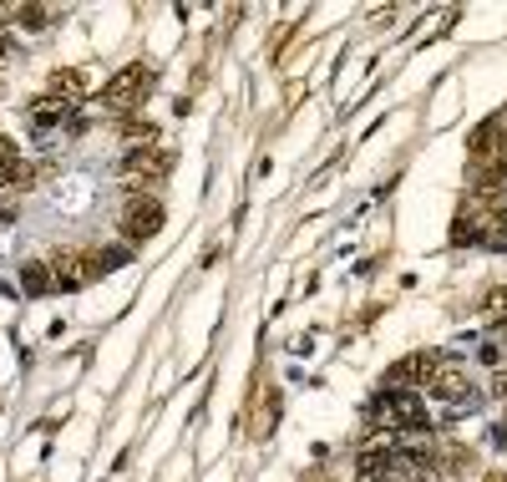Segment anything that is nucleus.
<instances>
[{"label": "nucleus", "mask_w": 507, "mask_h": 482, "mask_svg": "<svg viewBox=\"0 0 507 482\" xmlns=\"http://www.w3.org/2000/svg\"><path fill=\"white\" fill-rule=\"evenodd\" d=\"M15 183H31V168H25V158L15 152L11 138H0V193L15 188Z\"/></svg>", "instance_id": "9d476101"}, {"label": "nucleus", "mask_w": 507, "mask_h": 482, "mask_svg": "<svg viewBox=\"0 0 507 482\" xmlns=\"http://www.w3.org/2000/svg\"><path fill=\"white\" fill-rule=\"evenodd\" d=\"M46 265H51V275H56V284H66V290H87V284H97V279L117 265V254L91 249V244H66V249L51 254Z\"/></svg>", "instance_id": "f257e3e1"}, {"label": "nucleus", "mask_w": 507, "mask_h": 482, "mask_svg": "<svg viewBox=\"0 0 507 482\" xmlns=\"http://www.w3.org/2000/svg\"><path fill=\"white\" fill-rule=\"evenodd\" d=\"M446 361L436 351H411L401 355L391 366V386H406V391H431V381H436V371H442Z\"/></svg>", "instance_id": "423d86ee"}, {"label": "nucleus", "mask_w": 507, "mask_h": 482, "mask_svg": "<svg viewBox=\"0 0 507 482\" xmlns=\"http://www.w3.org/2000/svg\"><path fill=\"white\" fill-rule=\"evenodd\" d=\"M370 417L386 431H421L426 427V406L416 401V391H380L370 401Z\"/></svg>", "instance_id": "7ed1b4c3"}, {"label": "nucleus", "mask_w": 507, "mask_h": 482, "mask_svg": "<svg viewBox=\"0 0 507 482\" xmlns=\"http://www.w3.org/2000/svg\"><path fill=\"white\" fill-rule=\"evenodd\" d=\"M493 442H497V447H507V421L497 427V437H493Z\"/></svg>", "instance_id": "f3484780"}, {"label": "nucleus", "mask_w": 507, "mask_h": 482, "mask_svg": "<svg viewBox=\"0 0 507 482\" xmlns=\"http://www.w3.org/2000/svg\"><path fill=\"white\" fill-rule=\"evenodd\" d=\"M497 315H507V284L487 290V300H482V320H497Z\"/></svg>", "instance_id": "ddd939ff"}, {"label": "nucleus", "mask_w": 507, "mask_h": 482, "mask_svg": "<svg viewBox=\"0 0 507 482\" xmlns=\"http://www.w3.org/2000/svg\"><path fill=\"white\" fill-rule=\"evenodd\" d=\"M21 284H25V294H51L56 290V275H51V265H21Z\"/></svg>", "instance_id": "f8f14e48"}, {"label": "nucleus", "mask_w": 507, "mask_h": 482, "mask_svg": "<svg viewBox=\"0 0 507 482\" xmlns=\"http://www.w3.org/2000/svg\"><path fill=\"white\" fill-rule=\"evenodd\" d=\"M167 173H173V163H167V152H158V148H132L122 158V178L132 183V193H148L152 183H163Z\"/></svg>", "instance_id": "39448f33"}, {"label": "nucleus", "mask_w": 507, "mask_h": 482, "mask_svg": "<svg viewBox=\"0 0 507 482\" xmlns=\"http://www.w3.org/2000/svg\"><path fill=\"white\" fill-rule=\"evenodd\" d=\"M274 391H264V396H254V406H249V437L254 442H264L269 431H274Z\"/></svg>", "instance_id": "9b49d317"}, {"label": "nucleus", "mask_w": 507, "mask_h": 482, "mask_svg": "<svg viewBox=\"0 0 507 482\" xmlns=\"http://www.w3.org/2000/svg\"><path fill=\"white\" fill-rule=\"evenodd\" d=\"M163 203L152 193H127V208H122V239L142 244V239H158L163 234Z\"/></svg>", "instance_id": "20e7f679"}, {"label": "nucleus", "mask_w": 507, "mask_h": 482, "mask_svg": "<svg viewBox=\"0 0 507 482\" xmlns=\"http://www.w3.org/2000/svg\"><path fill=\"white\" fill-rule=\"evenodd\" d=\"M15 21H21V25H46L51 11H41V5H21V11H15Z\"/></svg>", "instance_id": "2eb2a0df"}, {"label": "nucleus", "mask_w": 507, "mask_h": 482, "mask_svg": "<svg viewBox=\"0 0 507 482\" xmlns=\"http://www.w3.org/2000/svg\"><path fill=\"white\" fill-rule=\"evenodd\" d=\"M72 112H76V107H72V101H62L56 92H41V97L25 107V117H31L36 127H56V122H66Z\"/></svg>", "instance_id": "6e6552de"}, {"label": "nucleus", "mask_w": 507, "mask_h": 482, "mask_svg": "<svg viewBox=\"0 0 507 482\" xmlns=\"http://www.w3.org/2000/svg\"><path fill=\"white\" fill-rule=\"evenodd\" d=\"M431 396H436V401H472V381H467V371L446 361V366L436 371V381H431Z\"/></svg>", "instance_id": "0eeeda50"}, {"label": "nucleus", "mask_w": 507, "mask_h": 482, "mask_svg": "<svg viewBox=\"0 0 507 482\" xmlns=\"http://www.w3.org/2000/svg\"><path fill=\"white\" fill-rule=\"evenodd\" d=\"M493 396H497V401H507V371H497V376H493Z\"/></svg>", "instance_id": "dca6fc26"}, {"label": "nucleus", "mask_w": 507, "mask_h": 482, "mask_svg": "<svg viewBox=\"0 0 507 482\" xmlns=\"http://www.w3.org/2000/svg\"><path fill=\"white\" fill-rule=\"evenodd\" d=\"M487 482H507V468L502 472H487Z\"/></svg>", "instance_id": "a211bd4d"}, {"label": "nucleus", "mask_w": 507, "mask_h": 482, "mask_svg": "<svg viewBox=\"0 0 507 482\" xmlns=\"http://www.w3.org/2000/svg\"><path fill=\"white\" fill-rule=\"evenodd\" d=\"M122 132H127V142H132V148L152 142V127H148V122H122Z\"/></svg>", "instance_id": "4468645a"}, {"label": "nucleus", "mask_w": 507, "mask_h": 482, "mask_svg": "<svg viewBox=\"0 0 507 482\" xmlns=\"http://www.w3.org/2000/svg\"><path fill=\"white\" fill-rule=\"evenodd\" d=\"M46 92H56L62 101H72V107H76V101L91 92V76L81 72V66H66V72H51V87Z\"/></svg>", "instance_id": "1a4fd4ad"}, {"label": "nucleus", "mask_w": 507, "mask_h": 482, "mask_svg": "<svg viewBox=\"0 0 507 482\" xmlns=\"http://www.w3.org/2000/svg\"><path fill=\"white\" fill-rule=\"evenodd\" d=\"M152 87H158V72H152L148 62H132V66H122L117 76H107V87H101V107L117 112V117H127V112H138L142 101L152 97Z\"/></svg>", "instance_id": "f03ea898"}]
</instances>
